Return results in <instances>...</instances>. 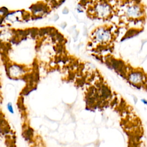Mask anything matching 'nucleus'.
Segmentation results:
<instances>
[{
    "label": "nucleus",
    "instance_id": "nucleus-1",
    "mask_svg": "<svg viewBox=\"0 0 147 147\" xmlns=\"http://www.w3.org/2000/svg\"><path fill=\"white\" fill-rule=\"evenodd\" d=\"M93 14L96 17L106 19L109 17L113 12L111 5L106 1H100L96 2L92 7Z\"/></svg>",
    "mask_w": 147,
    "mask_h": 147
},
{
    "label": "nucleus",
    "instance_id": "nucleus-2",
    "mask_svg": "<svg viewBox=\"0 0 147 147\" xmlns=\"http://www.w3.org/2000/svg\"><path fill=\"white\" fill-rule=\"evenodd\" d=\"M125 14L127 18L138 19L141 18L144 14V9L141 5L140 1L136 0L129 2L125 8Z\"/></svg>",
    "mask_w": 147,
    "mask_h": 147
},
{
    "label": "nucleus",
    "instance_id": "nucleus-3",
    "mask_svg": "<svg viewBox=\"0 0 147 147\" xmlns=\"http://www.w3.org/2000/svg\"><path fill=\"white\" fill-rule=\"evenodd\" d=\"M94 41L99 44H106L112 39V33L109 28L106 26H99L92 33Z\"/></svg>",
    "mask_w": 147,
    "mask_h": 147
},
{
    "label": "nucleus",
    "instance_id": "nucleus-4",
    "mask_svg": "<svg viewBox=\"0 0 147 147\" xmlns=\"http://www.w3.org/2000/svg\"><path fill=\"white\" fill-rule=\"evenodd\" d=\"M128 79L132 84L139 85L144 82L145 76L144 74L140 71H134L129 74Z\"/></svg>",
    "mask_w": 147,
    "mask_h": 147
},
{
    "label": "nucleus",
    "instance_id": "nucleus-5",
    "mask_svg": "<svg viewBox=\"0 0 147 147\" xmlns=\"http://www.w3.org/2000/svg\"><path fill=\"white\" fill-rule=\"evenodd\" d=\"M102 95L105 97H107L110 95V91H109V88L106 87H103L101 90Z\"/></svg>",
    "mask_w": 147,
    "mask_h": 147
},
{
    "label": "nucleus",
    "instance_id": "nucleus-6",
    "mask_svg": "<svg viewBox=\"0 0 147 147\" xmlns=\"http://www.w3.org/2000/svg\"><path fill=\"white\" fill-rule=\"evenodd\" d=\"M76 10L78 12H83V5L80 3L77 6V8Z\"/></svg>",
    "mask_w": 147,
    "mask_h": 147
},
{
    "label": "nucleus",
    "instance_id": "nucleus-7",
    "mask_svg": "<svg viewBox=\"0 0 147 147\" xmlns=\"http://www.w3.org/2000/svg\"><path fill=\"white\" fill-rule=\"evenodd\" d=\"M7 108H8L9 111H10L11 113H13V108H12V106H11V104H10V103L8 104V105H7Z\"/></svg>",
    "mask_w": 147,
    "mask_h": 147
},
{
    "label": "nucleus",
    "instance_id": "nucleus-8",
    "mask_svg": "<svg viewBox=\"0 0 147 147\" xmlns=\"http://www.w3.org/2000/svg\"><path fill=\"white\" fill-rule=\"evenodd\" d=\"M63 13H64V14H67L68 13V9L67 8H64V9H63Z\"/></svg>",
    "mask_w": 147,
    "mask_h": 147
},
{
    "label": "nucleus",
    "instance_id": "nucleus-9",
    "mask_svg": "<svg viewBox=\"0 0 147 147\" xmlns=\"http://www.w3.org/2000/svg\"><path fill=\"white\" fill-rule=\"evenodd\" d=\"M141 100H142V102L144 104H145L146 105H147V100H145V99H142Z\"/></svg>",
    "mask_w": 147,
    "mask_h": 147
},
{
    "label": "nucleus",
    "instance_id": "nucleus-10",
    "mask_svg": "<svg viewBox=\"0 0 147 147\" xmlns=\"http://www.w3.org/2000/svg\"><path fill=\"white\" fill-rule=\"evenodd\" d=\"M146 87H147V82H146Z\"/></svg>",
    "mask_w": 147,
    "mask_h": 147
}]
</instances>
